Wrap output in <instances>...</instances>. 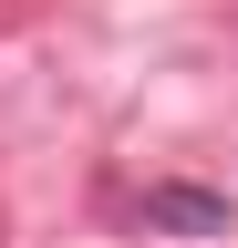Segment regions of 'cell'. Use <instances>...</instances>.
<instances>
[{
  "instance_id": "cell-1",
  "label": "cell",
  "mask_w": 238,
  "mask_h": 248,
  "mask_svg": "<svg viewBox=\"0 0 238 248\" xmlns=\"http://www.w3.org/2000/svg\"><path fill=\"white\" fill-rule=\"evenodd\" d=\"M135 217H145L156 238H228V228H238V207L218 197V186H145Z\"/></svg>"
}]
</instances>
